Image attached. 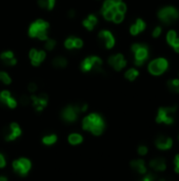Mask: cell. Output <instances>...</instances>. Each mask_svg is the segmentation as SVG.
I'll return each mask as SVG.
<instances>
[{
	"label": "cell",
	"mask_w": 179,
	"mask_h": 181,
	"mask_svg": "<svg viewBox=\"0 0 179 181\" xmlns=\"http://www.w3.org/2000/svg\"><path fill=\"white\" fill-rule=\"evenodd\" d=\"M82 129L85 131H90L94 136H100L105 130V120L99 113H90L87 117H84L82 120Z\"/></svg>",
	"instance_id": "6da1fadb"
},
{
	"label": "cell",
	"mask_w": 179,
	"mask_h": 181,
	"mask_svg": "<svg viewBox=\"0 0 179 181\" xmlns=\"http://www.w3.org/2000/svg\"><path fill=\"white\" fill-rule=\"evenodd\" d=\"M50 23L49 21L38 18L31 23L28 28V35L31 38L37 39L39 41H45L49 38Z\"/></svg>",
	"instance_id": "7a4b0ae2"
},
{
	"label": "cell",
	"mask_w": 179,
	"mask_h": 181,
	"mask_svg": "<svg viewBox=\"0 0 179 181\" xmlns=\"http://www.w3.org/2000/svg\"><path fill=\"white\" fill-rule=\"evenodd\" d=\"M102 60L98 55H89V56L83 58L82 62L80 63V70L84 73H101L102 72Z\"/></svg>",
	"instance_id": "3957f363"
},
{
	"label": "cell",
	"mask_w": 179,
	"mask_h": 181,
	"mask_svg": "<svg viewBox=\"0 0 179 181\" xmlns=\"http://www.w3.org/2000/svg\"><path fill=\"white\" fill-rule=\"evenodd\" d=\"M131 51L134 54V64L137 67L142 66L149 57V47L145 44H133Z\"/></svg>",
	"instance_id": "277c9868"
},
{
	"label": "cell",
	"mask_w": 179,
	"mask_h": 181,
	"mask_svg": "<svg viewBox=\"0 0 179 181\" xmlns=\"http://www.w3.org/2000/svg\"><path fill=\"white\" fill-rule=\"evenodd\" d=\"M168 68H169V62L163 57H158L156 60H153L152 62H150L148 66L149 72L155 76L161 75L162 73L167 71Z\"/></svg>",
	"instance_id": "5b68a950"
},
{
	"label": "cell",
	"mask_w": 179,
	"mask_h": 181,
	"mask_svg": "<svg viewBox=\"0 0 179 181\" xmlns=\"http://www.w3.org/2000/svg\"><path fill=\"white\" fill-rule=\"evenodd\" d=\"M158 18L163 23L170 25L179 18V12L174 7H164L158 11Z\"/></svg>",
	"instance_id": "8992f818"
},
{
	"label": "cell",
	"mask_w": 179,
	"mask_h": 181,
	"mask_svg": "<svg viewBox=\"0 0 179 181\" xmlns=\"http://www.w3.org/2000/svg\"><path fill=\"white\" fill-rule=\"evenodd\" d=\"M177 107L173 106V107H161L159 108L158 113L156 117L157 123H165V124H172L174 122L173 114L175 113Z\"/></svg>",
	"instance_id": "52a82bcc"
},
{
	"label": "cell",
	"mask_w": 179,
	"mask_h": 181,
	"mask_svg": "<svg viewBox=\"0 0 179 181\" xmlns=\"http://www.w3.org/2000/svg\"><path fill=\"white\" fill-rule=\"evenodd\" d=\"M80 113L79 105H69L62 109L61 111V118L63 121L68 123H74L78 119V114Z\"/></svg>",
	"instance_id": "ba28073f"
},
{
	"label": "cell",
	"mask_w": 179,
	"mask_h": 181,
	"mask_svg": "<svg viewBox=\"0 0 179 181\" xmlns=\"http://www.w3.org/2000/svg\"><path fill=\"white\" fill-rule=\"evenodd\" d=\"M47 51L44 49H36L33 48L29 51V58L33 67H39L47 58Z\"/></svg>",
	"instance_id": "9c48e42d"
},
{
	"label": "cell",
	"mask_w": 179,
	"mask_h": 181,
	"mask_svg": "<svg viewBox=\"0 0 179 181\" xmlns=\"http://www.w3.org/2000/svg\"><path fill=\"white\" fill-rule=\"evenodd\" d=\"M31 161L26 158H19L13 162V169L16 174L20 175V176H25L31 171Z\"/></svg>",
	"instance_id": "30bf717a"
},
{
	"label": "cell",
	"mask_w": 179,
	"mask_h": 181,
	"mask_svg": "<svg viewBox=\"0 0 179 181\" xmlns=\"http://www.w3.org/2000/svg\"><path fill=\"white\" fill-rule=\"evenodd\" d=\"M98 39L101 42L103 47L105 48L106 50H111L113 49L115 44H116V39H115V36L113 35L110 30H101L99 33H98Z\"/></svg>",
	"instance_id": "8fae6325"
},
{
	"label": "cell",
	"mask_w": 179,
	"mask_h": 181,
	"mask_svg": "<svg viewBox=\"0 0 179 181\" xmlns=\"http://www.w3.org/2000/svg\"><path fill=\"white\" fill-rule=\"evenodd\" d=\"M108 64L114 69L115 71H121L127 67V60H125L124 55L121 53H116L109 57Z\"/></svg>",
	"instance_id": "7c38bea8"
},
{
	"label": "cell",
	"mask_w": 179,
	"mask_h": 181,
	"mask_svg": "<svg viewBox=\"0 0 179 181\" xmlns=\"http://www.w3.org/2000/svg\"><path fill=\"white\" fill-rule=\"evenodd\" d=\"M31 104L34 108L36 109L37 111H42L43 109L47 106V103H49V97L45 93H40L39 95L36 94H32L31 97Z\"/></svg>",
	"instance_id": "4fadbf2b"
},
{
	"label": "cell",
	"mask_w": 179,
	"mask_h": 181,
	"mask_svg": "<svg viewBox=\"0 0 179 181\" xmlns=\"http://www.w3.org/2000/svg\"><path fill=\"white\" fill-rule=\"evenodd\" d=\"M63 46L66 50H80L84 46L83 39L77 36H69L63 42Z\"/></svg>",
	"instance_id": "5bb4252c"
},
{
	"label": "cell",
	"mask_w": 179,
	"mask_h": 181,
	"mask_svg": "<svg viewBox=\"0 0 179 181\" xmlns=\"http://www.w3.org/2000/svg\"><path fill=\"white\" fill-rule=\"evenodd\" d=\"M0 103L5 105L10 109H15L17 107V100L13 97L9 90H1L0 91Z\"/></svg>",
	"instance_id": "9a60e30c"
},
{
	"label": "cell",
	"mask_w": 179,
	"mask_h": 181,
	"mask_svg": "<svg viewBox=\"0 0 179 181\" xmlns=\"http://www.w3.org/2000/svg\"><path fill=\"white\" fill-rule=\"evenodd\" d=\"M0 60L7 67H13L17 65V58H16L14 52L11 50H7L0 53Z\"/></svg>",
	"instance_id": "2e32d148"
},
{
	"label": "cell",
	"mask_w": 179,
	"mask_h": 181,
	"mask_svg": "<svg viewBox=\"0 0 179 181\" xmlns=\"http://www.w3.org/2000/svg\"><path fill=\"white\" fill-rule=\"evenodd\" d=\"M98 23H99V19H98V17L95 14H89L82 20V26H83L85 30L89 32L94 30Z\"/></svg>",
	"instance_id": "e0dca14e"
},
{
	"label": "cell",
	"mask_w": 179,
	"mask_h": 181,
	"mask_svg": "<svg viewBox=\"0 0 179 181\" xmlns=\"http://www.w3.org/2000/svg\"><path fill=\"white\" fill-rule=\"evenodd\" d=\"M21 132L22 131H21L19 124L13 122V123L10 125V131L7 132V136H5V140L7 141H14L15 139H17L18 137H20Z\"/></svg>",
	"instance_id": "ac0fdd59"
},
{
	"label": "cell",
	"mask_w": 179,
	"mask_h": 181,
	"mask_svg": "<svg viewBox=\"0 0 179 181\" xmlns=\"http://www.w3.org/2000/svg\"><path fill=\"white\" fill-rule=\"evenodd\" d=\"M157 147L159 150H170L173 145V140L169 137H165V136H159L156 139V142H155Z\"/></svg>",
	"instance_id": "d6986e66"
},
{
	"label": "cell",
	"mask_w": 179,
	"mask_h": 181,
	"mask_svg": "<svg viewBox=\"0 0 179 181\" xmlns=\"http://www.w3.org/2000/svg\"><path fill=\"white\" fill-rule=\"evenodd\" d=\"M145 22H144V20H142L141 18H137L135 21V23H133L132 26H130V33L131 35L133 36H136L138 35L141 32H143L145 30Z\"/></svg>",
	"instance_id": "ffe728a7"
},
{
	"label": "cell",
	"mask_w": 179,
	"mask_h": 181,
	"mask_svg": "<svg viewBox=\"0 0 179 181\" xmlns=\"http://www.w3.org/2000/svg\"><path fill=\"white\" fill-rule=\"evenodd\" d=\"M150 166L152 169H154L155 171H158V172H162L165 169V161L163 158H156V159H153L150 162Z\"/></svg>",
	"instance_id": "44dd1931"
},
{
	"label": "cell",
	"mask_w": 179,
	"mask_h": 181,
	"mask_svg": "<svg viewBox=\"0 0 179 181\" xmlns=\"http://www.w3.org/2000/svg\"><path fill=\"white\" fill-rule=\"evenodd\" d=\"M131 166L137 171L139 174H145L146 173V167H145V163H144L143 160L141 159H138V160H133L131 162Z\"/></svg>",
	"instance_id": "7402d4cb"
},
{
	"label": "cell",
	"mask_w": 179,
	"mask_h": 181,
	"mask_svg": "<svg viewBox=\"0 0 179 181\" xmlns=\"http://www.w3.org/2000/svg\"><path fill=\"white\" fill-rule=\"evenodd\" d=\"M37 5L42 10L52 11L56 5V0H37Z\"/></svg>",
	"instance_id": "603a6c76"
},
{
	"label": "cell",
	"mask_w": 179,
	"mask_h": 181,
	"mask_svg": "<svg viewBox=\"0 0 179 181\" xmlns=\"http://www.w3.org/2000/svg\"><path fill=\"white\" fill-rule=\"evenodd\" d=\"M52 65L54 68L57 69H63L68 66V60L65 56H56L53 58Z\"/></svg>",
	"instance_id": "cb8c5ba5"
},
{
	"label": "cell",
	"mask_w": 179,
	"mask_h": 181,
	"mask_svg": "<svg viewBox=\"0 0 179 181\" xmlns=\"http://www.w3.org/2000/svg\"><path fill=\"white\" fill-rule=\"evenodd\" d=\"M68 141L72 145H79L80 143H82V141H83V137L80 134L73 132V134H71L68 137Z\"/></svg>",
	"instance_id": "d4e9b609"
},
{
	"label": "cell",
	"mask_w": 179,
	"mask_h": 181,
	"mask_svg": "<svg viewBox=\"0 0 179 181\" xmlns=\"http://www.w3.org/2000/svg\"><path fill=\"white\" fill-rule=\"evenodd\" d=\"M138 75H139V71H138L136 68L128 69V70L125 71V73H124L125 79H127L128 81H130V82L135 81V79L138 78Z\"/></svg>",
	"instance_id": "484cf974"
},
{
	"label": "cell",
	"mask_w": 179,
	"mask_h": 181,
	"mask_svg": "<svg viewBox=\"0 0 179 181\" xmlns=\"http://www.w3.org/2000/svg\"><path fill=\"white\" fill-rule=\"evenodd\" d=\"M57 140H58L57 136L55 134H51V135L44 136V137L42 138V143H43L44 145L51 146V145L55 144V143L57 142Z\"/></svg>",
	"instance_id": "4316f807"
},
{
	"label": "cell",
	"mask_w": 179,
	"mask_h": 181,
	"mask_svg": "<svg viewBox=\"0 0 179 181\" xmlns=\"http://www.w3.org/2000/svg\"><path fill=\"white\" fill-rule=\"evenodd\" d=\"M168 88L170 89V91L174 92V93H179V79H170L167 83Z\"/></svg>",
	"instance_id": "83f0119b"
},
{
	"label": "cell",
	"mask_w": 179,
	"mask_h": 181,
	"mask_svg": "<svg viewBox=\"0 0 179 181\" xmlns=\"http://www.w3.org/2000/svg\"><path fill=\"white\" fill-rule=\"evenodd\" d=\"M56 46H57V41H56L54 38H50L49 37V38L44 41V50L47 52L54 51Z\"/></svg>",
	"instance_id": "f1b7e54d"
},
{
	"label": "cell",
	"mask_w": 179,
	"mask_h": 181,
	"mask_svg": "<svg viewBox=\"0 0 179 181\" xmlns=\"http://www.w3.org/2000/svg\"><path fill=\"white\" fill-rule=\"evenodd\" d=\"M0 83H2L5 86L12 84V78L7 71H0Z\"/></svg>",
	"instance_id": "f546056e"
},
{
	"label": "cell",
	"mask_w": 179,
	"mask_h": 181,
	"mask_svg": "<svg viewBox=\"0 0 179 181\" xmlns=\"http://www.w3.org/2000/svg\"><path fill=\"white\" fill-rule=\"evenodd\" d=\"M176 38H177V34H176V31L171 30V31L168 32V34H167V41H168V44H169L170 46H172L173 42L175 41Z\"/></svg>",
	"instance_id": "4dcf8cb0"
},
{
	"label": "cell",
	"mask_w": 179,
	"mask_h": 181,
	"mask_svg": "<svg viewBox=\"0 0 179 181\" xmlns=\"http://www.w3.org/2000/svg\"><path fill=\"white\" fill-rule=\"evenodd\" d=\"M124 20V14H122V13H119V12H115L114 14V17L113 19H112V22L116 23V25H119V23H121L122 21Z\"/></svg>",
	"instance_id": "1f68e13d"
},
{
	"label": "cell",
	"mask_w": 179,
	"mask_h": 181,
	"mask_svg": "<svg viewBox=\"0 0 179 181\" xmlns=\"http://www.w3.org/2000/svg\"><path fill=\"white\" fill-rule=\"evenodd\" d=\"M115 9H116L117 12L122 13V14H125V12H127L128 7H127V4H125L123 1H121L120 3L115 5Z\"/></svg>",
	"instance_id": "d6a6232c"
},
{
	"label": "cell",
	"mask_w": 179,
	"mask_h": 181,
	"mask_svg": "<svg viewBox=\"0 0 179 181\" xmlns=\"http://www.w3.org/2000/svg\"><path fill=\"white\" fill-rule=\"evenodd\" d=\"M37 89H38V86H37L36 83H33V82H32V83H30L28 85V91L31 92L32 94L35 93L37 91Z\"/></svg>",
	"instance_id": "836d02e7"
},
{
	"label": "cell",
	"mask_w": 179,
	"mask_h": 181,
	"mask_svg": "<svg viewBox=\"0 0 179 181\" xmlns=\"http://www.w3.org/2000/svg\"><path fill=\"white\" fill-rule=\"evenodd\" d=\"M20 103L22 104V105H29V104H31L30 97H28V95H22V97L20 98Z\"/></svg>",
	"instance_id": "e575fe53"
},
{
	"label": "cell",
	"mask_w": 179,
	"mask_h": 181,
	"mask_svg": "<svg viewBox=\"0 0 179 181\" xmlns=\"http://www.w3.org/2000/svg\"><path fill=\"white\" fill-rule=\"evenodd\" d=\"M138 154H139L140 156H145L146 154H148V147L143 145L139 146V147H138Z\"/></svg>",
	"instance_id": "d590c367"
},
{
	"label": "cell",
	"mask_w": 179,
	"mask_h": 181,
	"mask_svg": "<svg viewBox=\"0 0 179 181\" xmlns=\"http://www.w3.org/2000/svg\"><path fill=\"white\" fill-rule=\"evenodd\" d=\"M161 32H162L161 26H156V28L154 29V31H153V37H155V38H156V37L160 36Z\"/></svg>",
	"instance_id": "8d00e7d4"
},
{
	"label": "cell",
	"mask_w": 179,
	"mask_h": 181,
	"mask_svg": "<svg viewBox=\"0 0 179 181\" xmlns=\"http://www.w3.org/2000/svg\"><path fill=\"white\" fill-rule=\"evenodd\" d=\"M7 165V160H5V157L0 154V169H3Z\"/></svg>",
	"instance_id": "74e56055"
},
{
	"label": "cell",
	"mask_w": 179,
	"mask_h": 181,
	"mask_svg": "<svg viewBox=\"0 0 179 181\" xmlns=\"http://www.w3.org/2000/svg\"><path fill=\"white\" fill-rule=\"evenodd\" d=\"M141 181H155V177L152 174H148L142 178Z\"/></svg>",
	"instance_id": "f35d334b"
},
{
	"label": "cell",
	"mask_w": 179,
	"mask_h": 181,
	"mask_svg": "<svg viewBox=\"0 0 179 181\" xmlns=\"http://www.w3.org/2000/svg\"><path fill=\"white\" fill-rule=\"evenodd\" d=\"M68 17H69V18H71V19H73V18L76 17V11H75L74 9L69 10V12H68Z\"/></svg>",
	"instance_id": "ab89813d"
},
{
	"label": "cell",
	"mask_w": 179,
	"mask_h": 181,
	"mask_svg": "<svg viewBox=\"0 0 179 181\" xmlns=\"http://www.w3.org/2000/svg\"><path fill=\"white\" fill-rule=\"evenodd\" d=\"M174 163H175V172L179 173V155H177L175 157Z\"/></svg>",
	"instance_id": "60d3db41"
},
{
	"label": "cell",
	"mask_w": 179,
	"mask_h": 181,
	"mask_svg": "<svg viewBox=\"0 0 179 181\" xmlns=\"http://www.w3.org/2000/svg\"><path fill=\"white\" fill-rule=\"evenodd\" d=\"M0 181H9V179H7V176H3V175H1V176H0Z\"/></svg>",
	"instance_id": "b9f144b4"
},
{
	"label": "cell",
	"mask_w": 179,
	"mask_h": 181,
	"mask_svg": "<svg viewBox=\"0 0 179 181\" xmlns=\"http://www.w3.org/2000/svg\"><path fill=\"white\" fill-rule=\"evenodd\" d=\"M112 1L114 2V4L116 5V4H118V3H120V2L122 1V0H112Z\"/></svg>",
	"instance_id": "7bdbcfd3"
},
{
	"label": "cell",
	"mask_w": 179,
	"mask_h": 181,
	"mask_svg": "<svg viewBox=\"0 0 179 181\" xmlns=\"http://www.w3.org/2000/svg\"><path fill=\"white\" fill-rule=\"evenodd\" d=\"M174 50H175V51H176V52H177V53H179V46H177V47H175V48H174Z\"/></svg>",
	"instance_id": "ee69618b"
},
{
	"label": "cell",
	"mask_w": 179,
	"mask_h": 181,
	"mask_svg": "<svg viewBox=\"0 0 179 181\" xmlns=\"http://www.w3.org/2000/svg\"><path fill=\"white\" fill-rule=\"evenodd\" d=\"M178 139H179V137H178Z\"/></svg>",
	"instance_id": "f6af8a7d"
}]
</instances>
